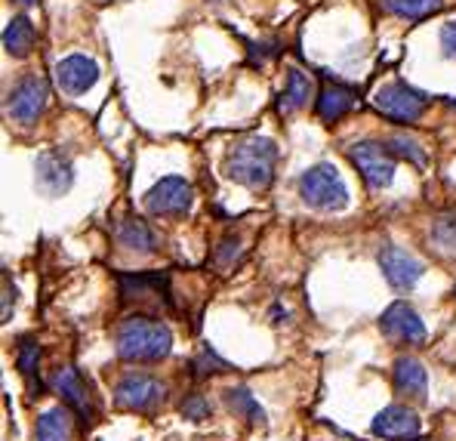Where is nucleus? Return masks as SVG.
<instances>
[{"mask_svg": "<svg viewBox=\"0 0 456 441\" xmlns=\"http://www.w3.org/2000/svg\"><path fill=\"white\" fill-rule=\"evenodd\" d=\"M114 352L118 358L133 361V364H151V361H164L173 352V331L164 321L154 318H126L120 321L118 333H114Z\"/></svg>", "mask_w": 456, "mask_h": 441, "instance_id": "obj_1", "label": "nucleus"}, {"mask_svg": "<svg viewBox=\"0 0 456 441\" xmlns=\"http://www.w3.org/2000/svg\"><path fill=\"white\" fill-rule=\"evenodd\" d=\"M274 164H278V145L265 136H247L228 149L225 176L253 192H263L274 179Z\"/></svg>", "mask_w": 456, "mask_h": 441, "instance_id": "obj_2", "label": "nucleus"}, {"mask_svg": "<svg viewBox=\"0 0 456 441\" xmlns=\"http://www.w3.org/2000/svg\"><path fill=\"white\" fill-rule=\"evenodd\" d=\"M299 198L314 210H342L348 204V189L333 164H314L299 176Z\"/></svg>", "mask_w": 456, "mask_h": 441, "instance_id": "obj_3", "label": "nucleus"}, {"mask_svg": "<svg viewBox=\"0 0 456 441\" xmlns=\"http://www.w3.org/2000/svg\"><path fill=\"white\" fill-rule=\"evenodd\" d=\"M373 109L388 120H398V124H417L426 115L428 99L419 90H413V86L395 80V84H386L373 93Z\"/></svg>", "mask_w": 456, "mask_h": 441, "instance_id": "obj_4", "label": "nucleus"}, {"mask_svg": "<svg viewBox=\"0 0 456 441\" xmlns=\"http://www.w3.org/2000/svg\"><path fill=\"white\" fill-rule=\"evenodd\" d=\"M348 160L354 164V170L361 173L370 189H388L395 179V155L388 151L386 143H373V139H364V143H354L348 149Z\"/></svg>", "mask_w": 456, "mask_h": 441, "instance_id": "obj_5", "label": "nucleus"}, {"mask_svg": "<svg viewBox=\"0 0 456 441\" xmlns=\"http://www.w3.org/2000/svg\"><path fill=\"white\" fill-rule=\"evenodd\" d=\"M46 102H50V84L37 75H25L6 96V115L16 124L31 127L35 120L44 115Z\"/></svg>", "mask_w": 456, "mask_h": 441, "instance_id": "obj_6", "label": "nucleus"}, {"mask_svg": "<svg viewBox=\"0 0 456 441\" xmlns=\"http://www.w3.org/2000/svg\"><path fill=\"white\" fill-rule=\"evenodd\" d=\"M142 204L154 216H185L194 204V189L183 176H164L145 192Z\"/></svg>", "mask_w": 456, "mask_h": 441, "instance_id": "obj_7", "label": "nucleus"}, {"mask_svg": "<svg viewBox=\"0 0 456 441\" xmlns=\"http://www.w3.org/2000/svg\"><path fill=\"white\" fill-rule=\"evenodd\" d=\"M167 386L160 383L158 377H149V373H124L114 386V404L124 407V411H151L164 401Z\"/></svg>", "mask_w": 456, "mask_h": 441, "instance_id": "obj_8", "label": "nucleus"}, {"mask_svg": "<svg viewBox=\"0 0 456 441\" xmlns=\"http://www.w3.org/2000/svg\"><path fill=\"white\" fill-rule=\"evenodd\" d=\"M35 183L46 198H62L75 185V167L62 151L46 149L35 160Z\"/></svg>", "mask_w": 456, "mask_h": 441, "instance_id": "obj_9", "label": "nucleus"}, {"mask_svg": "<svg viewBox=\"0 0 456 441\" xmlns=\"http://www.w3.org/2000/svg\"><path fill=\"white\" fill-rule=\"evenodd\" d=\"M377 259H379L382 275H386V281L395 290H413V287L419 284L422 272H426V265H422L413 253L401 250V247H395V244L382 247Z\"/></svg>", "mask_w": 456, "mask_h": 441, "instance_id": "obj_10", "label": "nucleus"}, {"mask_svg": "<svg viewBox=\"0 0 456 441\" xmlns=\"http://www.w3.org/2000/svg\"><path fill=\"white\" fill-rule=\"evenodd\" d=\"M53 389H56V396H62V404H69L84 423L96 420V404H93L90 386L84 383L77 367H59L53 373Z\"/></svg>", "mask_w": 456, "mask_h": 441, "instance_id": "obj_11", "label": "nucleus"}, {"mask_svg": "<svg viewBox=\"0 0 456 441\" xmlns=\"http://www.w3.org/2000/svg\"><path fill=\"white\" fill-rule=\"evenodd\" d=\"M370 429H373V436L382 441H413V438H419L422 423H419L417 411H411V407L388 404L373 417Z\"/></svg>", "mask_w": 456, "mask_h": 441, "instance_id": "obj_12", "label": "nucleus"}, {"mask_svg": "<svg viewBox=\"0 0 456 441\" xmlns=\"http://www.w3.org/2000/svg\"><path fill=\"white\" fill-rule=\"evenodd\" d=\"M379 327L395 343H422V339H426V324H422V318L407 303H401V299L382 312Z\"/></svg>", "mask_w": 456, "mask_h": 441, "instance_id": "obj_13", "label": "nucleus"}, {"mask_svg": "<svg viewBox=\"0 0 456 441\" xmlns=\"http://www.w3.org/2000/svg\"><path fill=\"white\" fill-rule=\"evenodd\" d=\"M56 80L69 96H84L99 80V65L86 56H69L56 65Z\"/></svg>", "mask_w": 456, "mask_h": 441, "instance_id": "obj_14", "label": "nucleus"}, {"mask_svg": "<svg viewBox=\"0 0 456 441\" xmlns=\"http://www.w3.org/2000/svg\"><path fill=\"white\" fill-rule=\"evenodd\" d=\"M395 389L401 392V396L407 398H417L422 401L428 392V373L426 367H422V361H417L413 355H401L398 361H395Z\"/></svg>", "mask_w": 456, "mask_h": 441, "instance_id": "obj_15", "label": "nucleus"}, {"mask_svg": "<svg viewBox=\"0 0 456 441\" xmlns=\"http://www.w3.org/2000/svg\"><path fill=\"white\" fill-rule=\"evenodd\" d=\"M114 238L120 247L136 253H154L158 250V235L151 232V225L139 216H124L114 223Z\"/></svg>", "mask_w": 456, "mask_h": 441, "instance_id": "obj_16", "label": "nucleus"}, {"mask_svg": "<svg viewBox=\"0 0 456 441\" xmlns=\"http://www.w3.org/2000/svg\"><path fill=\"white\" fill-rule=\"evenodd\" d=\"M37 441H75V411L56 404L37 417Z\"/></svg>", "mask_w": 456, "mask_h": 441, "instance_id": "obj_17", "label": "nucleus"}, {"mask_svg": "<svg viewBox=\"0 0 456 441\" xmlns=\"http://www.w3.org/2000/svg\"><path fill=\"white\" fill-rule=\"evenodd\" d=\"M354 105V90L346 84H337V80H327L318 93V118L333 124V120L346 118Z\"/></svg>", "mask_w": 456, "mask_h": 441, "instance_id": "obj_18", "label": "nucleus"}, {"mask_svg": "<svg viewBox=\"0 0 456 441\" xmlns=\"http://www.w3.org/2000/svg\"><path fill=\"white\" fill-rule=\"evenodd\" d=\"M312 96H314L312 78H308L303 69L290 65V69H287V84H284V93H281L278 111H281V115H293V111L305 109Z\"/></svg>", "mask_w": 456, "mask_h": 441, "instance_id": "obj_19", "label": "nucleus"}, {"mask_svg": "<svg viewBox=\"0 0 456 441\" xmlns=\"http://www.w3.org/2000/svg\"><path fill=\"white\" fill-rule=\"evenodd\" d=\"M37 31L31 25L28 16H12L4 29V50L10 53L12 59H25L31 50H35Z\"/></svg>", "mask_w": 456, "mask_h": 441, "instance_id": "obj_20", "label": "nucleus"}, {"mask_svg": "<svg viewBox=\"0 0 456 441\" xmlns=\"http://www.w3.org/2000/svg\"><path fill=\"white\" fill-rule=\"evenodd\" d=\"M120 284V297L124 299H145L151 297V293H160V297H167V278L164 275H120L118 278Z\"/></svg>", "mask_w": 456, "mask_h": 441, "instance_id": "obj_21", "label": "nucleus"}, {"mask_svg": "<svg viewBox=\"0 0 456 441\" xmlns=\"http://www.w3.org/2000/svg\"><path fill=\"white\" fill-rule=\"evenodd\" d=\"M225 404L232 407V413H238L247 423H265V411L259 407V401L244 389V386H234L225 389Z\"/></svg>", "mask_w": 456, "mask_h": 441, "instance_id": "obj_22", "label": "nucleus"}, {"mask_svg": "<svg viewBox=\"0 0 456 441\" xmlns=\"http://www.w3.org/2000/svg\"><path fill=\"white\" fill-rule=\"evenodd\" d=\"M441 4L444 0H382V6H386V12H392V16L398 19H426L432 16V12L441 10Z\"/></svg>", "mask_w": 456, "mask_h": 441, "instance_id": "obj_23", "label": "nucleus"}, {"mask_svg": "<svg viewBox=\"0 0 456 441\" xmlns=\"http://www.w3.org/2000/svg\"><path fill=\"white\" fill-rule=\"evenodd\" d=\"M386 145H388V151H392L395 158H404V160H411V164H417V167L428 164L426 149H422L413 136H407V133H395V136H388Z\"/></svg>", "mask_w": 456, "mask_h": 441, "instance_id": "obj_24", "label": "nucleus"}, {"mask_svg": "<svg viewBox=\"0 0 456 441\" xmlns=\"http://www.w3.org/2000/svg\"><path fill=\"white\" fill-rule=\"evenodd\" d=\"M16 364H19V371H22V377L31 383V380H35V373H37V364H40V346H37L31 337H22V339H19Z\"/></svg>", "mask_w": 456, "mask_h": 441, "instance_id": "obj_25", "label": "nucleus"}, {"mask_svg": "<svg viewBox=\"0 0 456 441\" xmlns=\"http://www.w3.org/2000/svg\"><path fill=\"white\" fill-rule=\"evenodd\" d=\"M432 241L441 250H456V216H441L432 225Z\"/></svg>", "mask_w": 456, "mask_h": 441, "instance_id": "obj_26", "label": "nucleus"}, {"mask_svg": "<svg viewBox=\"0 0 456 441\" xmlns=\"http://www.w3.org/2000/svg\"><path fill=\"white\" fill-rule=\"evenodd\" d=\"M240 257H244V247H240V241L238 238H223L219 241V247H216V265L219 269H234V263H240Z\"/></svg>", "mask_w": 456, "mask_h": 441, "instance_id": "obj_27", "label": "nucleus"}, {"mask_svg": "<svg viewBox=\"0 0 456 441\" xmlns=\"http://www.w3.org/2000/svg\"><path fill=\"white\" fill-rule=\"evenodd\" d=\"M183 417L185 420H207L210 417V401L204 396H189L183 401Z\"/></svg>", "mask_w": 456, "mask_h": 441, "instance_id": "obj_28", "label": "nucleus"}, {"mask_svg": "<svg viewBox=\"0 0 456 441\" xmlns=\"http://www.w3.org/2000/svg\"><path fill=\"white\" fill-rule=\"evenodd\" d=\"M225 371V361H219L216 355H213L210 349L204 352L198 361H194V377H210V373H223Z\"/></svg>", "mask_w": 456, "mask_h": 441, "instance_id": "obj_29", "label": "nucleus"}, {"mask_svg": "<svg viewBox=\"0 0 456 441\" xmlns=\"http://www.w3.org/2000/svg\"><path fill=\"white\" fill-rule=\"evenodd\" d=\"M441 53H444L447 59H456V19L441 29Z\"/></svg>", "mask_w": 456, "mask_h": 441, "instance_id": "obj_30", "label": "nucleus"}, {"mask_svg": "<svg viewBox=\"0 0 456 441\" xmlns=\"http://www.w3.org/2000/svg\"><path fill=\"white\" fill-rule=\"evenodd\" d=\"M12 306H16V287L10 284V275H4V321H10Z\"/></svg>", "mask_w": 456, "mask_h": 441, "instance_id": "obj_31", "label": "nucleus"}, {"mask_svg": "<svg viewBox=\"0 0 456 441\" xmlns=\"http://www.w3.org/2000/svg\"><path fill=\"white\" fill-rule=\"evenodd\" d=\"M19 4H25V6H31V4H37V0H19Z\"/></svg>", "mask_w": 456, "mask_h": 441, "instance_id": "obj_32", "label": "nucleus"}]
</instances>
